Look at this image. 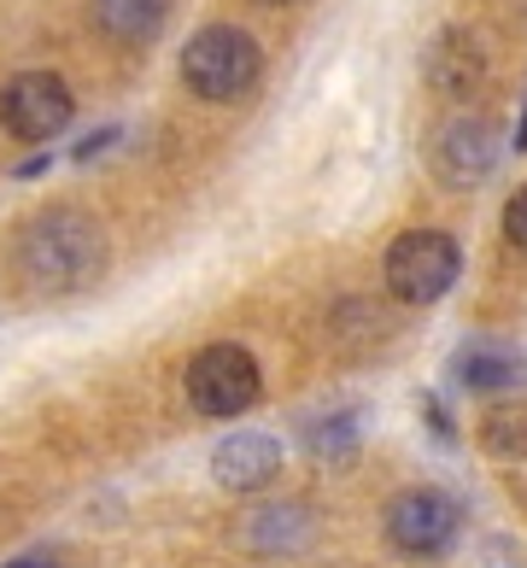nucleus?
Segmentation results:
<instances>
[{
	"label": "nucleus",
	"instance_id": "obj_9",
	"mask_svg": "<svg viewBox=\"0 0 527 568\" xmlns=\"http://www.w3.org/2000/svg\"><path fill=\"white\" fill-rule=\"evenodd\" d=\"M164 12H171V0H89V24L118 48L153 41L164 30Z\"/></svg>",
	"mask_w": 527,
	"mask_h": 568
},
{
	"label": "nucleus",
	"instance_id": "obj_15",
	"mask_svg": "<svg viewBox=\"0 0 527 568\" xmlns=\"http://www.w3.org/2000/svg\"><path fill=\"white\" fill-rule=\"evenodd\" d=\"M112 141H118V130H100V135H89V141L77 146V159L89 164V159H94V153H105V146H112Z\"/></svg>",
	"mask_w": 527,
	"mask_h": 568
},
{
	"label": "nucleus",
	"instance_id": "obj_4",
	"mask_svg": "<svg viewBox=\"0 0 527 568\" xmlns=\"http://www.w3.org/2000/svg\"><path fill=\"white\" fill-rule=\"evenodd\" d=\"M457 270H463V252H457L452 235H439V229H411V235H398L387 246V287H393V300H405V305L446 300Z\"/></svg>",
	"mask_w": 527,
	"mask_h": 568
},
{
	"label": "nucleus",
	"instance_id": "obj_12",
	"mask_svg": "<svg viewBox=\"0 0 527 568\" xmlns=\"http://www.w3.org/2000/svg\"><path fill=\"white\" fill-rule=\"evenodd\" d=\"M457 369H463V382H469V387H504V382H516V375H521V357L493 352V346H469L457 357Z\"/></svg>",
	"mask_w": 527,
	"mask_h": 568
},
{
	"label": "nucleus",
	"instance_id": "obj_2",
	"mask_svg": "<svg viewBox=\"0 0 527 568\" xmlns=\"http://www.w3.org/2000/svg\"><path fill=\"white\" fill-rule=\"evenodd\" d=\"M264 71V53L259 41L235 24H205L194 41L182 48V82L194 89L200 100H241L252 94V82Z\"/></svg>",
	"mask_w": 527,
	"mask_h": 568
},
{
	"label": "nucleus",
	"instance_id": "obj_13",
	"mask_svg": "<svg viewBox=\"0 0 527 568\" xmlns=\"http://www.w3.org/2000/svg\"><path fill=\"white\" fill-rule=\"evenodd\" d=\"M311 457H323V463H346L357 452V428H352V416H323L311 434Z\"/></svg>",
	"mask_w": 527,
	"mask_h": 568
},
{
	"label": "nucleus",
	"instance_id": "obj_7",
	"mask_svg": "<svg viewBox=\"0 0 527 568\" xmlns=\"http://www.w3.org/2000/svg\"><path fill=\"white\" fill-rule=\"evenodd\" d=\"M493 164H498V130L487 118H457L434 146V171L452 187H475L480 176H493Z\"/></svg>",
	"mask_w": 527,
	"mask_h": 568
},
{
	"label": "nucleus",
	"instance_id": "obj_16",
	"mask_svg": "<svg viewBox=\"0 0 527 568\" xmlns=\"http://www.w3.org/2000/svg\"><path fill=\"white\" fill-rule=\"evenodd\" d=\"M7 568H53V557H41V551H36V557H18V562H7Z\"/></svg>",
	"mask_w": 527,
	"mask_h": 568
},
{
	"label": "nucleus",
	"instance_id": "obj_17",
	"mask_svg": "<svg viewBox=\"0 0 527 568\" xmlns=\"http://www.w3.org/2000/svg\"><path fill=\"white\" fill-rule=\"evenodd\" d=\"M516 146H527V118L516 123Z\"/></svg>",
	"mask_w": 527,
	"mask_h": 568
},
{
	"label": "nucleus",
	"instance_id": "obj_5",
	"mask_svg": "<svg viewBox=\"0 0 527 568\" xmlns=\"http://www.w3.org/2000/svg\"><path fill=\"white\" fill-rule=\"evenodd\" d=\"M71 112H77V100L65 89V77H53V71H24L0 89V130L18 141H53L71 123Z\"/></svg>",
	"mask_w": 527,
	"mask_h": 568
},
{
	"label": "nucleus",
	"instance_id": "obj_8",
	"mask_svg": "<svg viewBox=\"0 0 527 568\" xmlns=\"http://www.w3.org/2000/svg\"><path fill=\"white\" fill-rule=\"evenodd\" d=\"M276 469H282V446L270 434H252V428L217 439V452H211V475L229 493H259L264 480H276Z\"/></svg>",
	"mask_w": 527,
	"mask_h": 568
},
{
	"label": "nucleus",
	"instance_id": "obj_11",
	"mask_svg": "<svg viewBox=\"0 0 527 568\" xmlns=\"http://www.w3.org/2000/svg\"><path fill=\"white\" fill-rule=\"evenodd\" d=\"M428 77H434V89H446V94H469V82L480 77V59H475V48L463 36H446L439 53H434V65H428Z\"/></svg>",
	"mask_w": 527,
	"mask_h": 568
},
{
	"label": "nucleus",
	"instance_id": "obj_10",
	"mask_svg": "<svg viewBox=\"0 0 527 568\" xmlns=\"http://www.w3.org/2000/svg\"><path fill=\"white\" fill-rule=\"evenodd\" d=\"M480 446L504 463H521L527 457V405H498L487 410V423H480Z\"/></svg>",
	"mask_w": 527,
	"mask_h": 568
},
{
	"label": "nucleus",
	"instance_id": "obj_6",
	"mask_svg": "<svg viewBox=\"0 0 527 568\" xmlns=\"http://www.w3.org/2000/svg\"><path fill=\"white\" fill-rule=\"evenodd\" d=\"M387 539L405 557H439L457 539V504L446 493H434V487L398 493L387 504Z\"/></svg>",
	"mask_w": 527,
	"mask_h": 568
},
{
	"label": "nucleus",
	"instance_id": "obj_3",
	"mask_svg": "<svg viewBox=\"0 0 527 568\" xmlns=\"http://www.w3.org/2000/svg\"><path fill=\"white\" fill-rule=\"evenodd\" d=\"M188 398H194L200 416H246L264 393V375H259V357L235 341H217L188 357Z\"/></svg>",
	"mask_w": 527,
	"mask_h": 568
},
{
	"label": "nucleus",
	"instance_id": "obj_18",
	"mask_svg": "<svg viewBox=\"0 0 527 568\" xmlns=\"http://www.w3.org/2000/svg\"><path fill=\"white\" fill-rule=\"evenodd\" d=\"M259 7H287V0H259Z\"/></svg>",
	"mask_w": 527,
	"mask_h": 568
},
{
	"label": "nucleus",
	"instance_id": "obj_1",
	"mask_svg": "<svg viewBox=\"0 0 527 568\" xmlns=\"http://www.w3.org/2000/svg\"><path fill=\"white\" fill-rule=\"evenodd\" d=\"M105 270V235L89 212L77 205H48L18 235V276L36 293H71L89 287Z\"/></svg>",
	"mask_w": 527,
	"mask_h": 568
},
{
	"label": "nucleus",
	"instance_id": "obj_14",
	"mask_svg": "<svg viewBox=\"0 0 527 568\" xmlns=\"http://www.w3.org/2000/svg\"><path fill=\"white\" fill-rule=\"evenodd\" d=\"M504 235H510V246L527 252V187H521L510 205H504Z\"/></svg>",
	"mask_w": 527,
	"mask_h": 568
}]
</instances>
